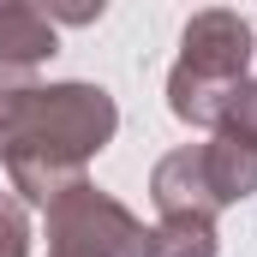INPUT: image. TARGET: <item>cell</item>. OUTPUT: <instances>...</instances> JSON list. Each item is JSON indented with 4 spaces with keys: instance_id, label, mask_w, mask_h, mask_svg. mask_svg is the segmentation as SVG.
I'll list each match as a JSON object with an SVG mask.
<instances>
[{
    "instance_id": "1",
    "label": "cell",
    "mask_w": 257,
    "mask_h": 257,
    "mask_svg": "<svg viewBox=\"0 0 257 257\" xmlns=\"http://www.w3.org/2000/svg\"><path fill=\"white\" fill-rule=\"evenodd\" d=\"M120 132V108L102 84H42L24 108V120L12 126L0 162H6V180L18 203H36V209H54L66 192L90 186L84 168L114 144Z\"/></svg>"
},
{
    "instance_id": "2",
    "label": "cell",
    "mask_w": 257,
    "mask_h": 257,
    "mask_svg": "<svg viewBox=\"0 0 257 257\" xmlns=\"http://www.w3.org/2000/svg\"><path fill=\"white\" fill-rule=\"evenodd\" d=\"M257 54L251 24L227 6H209V12H192L186 30H180V60L168 72V108L174 120L186 126H221L233 90L245 84Z\"/></svg>"
},
{
    "instance_id": "3",
    "label": "cell",
    "mask_w": 257,
    "mask_h": 257,
    "mask_svg": "<svg viewBox=\"0 0 257 257\" xmlns=\"http://www.w3.org/2000/svg\"><path fill=\"white\" fill-rule=\"evenodd\" d=\"M48 215V257H144V221L132 215L120 197L78 186L66 192Z\"/></svg>"
},
{
    "instance_id": "4",
    "label": "cell",
    "mask_w": 257,
    "mask_h": 257,
    "mask_svg": "<svg viewBox=\"0 0 257 257\" xmlns=\"http://www.w3.org/2000/svg\"><path fill=\"white\" fill-rule=\"evenodd\" d=\"M150 197L162 215H192V221H215L221 203L209 192V168H203V144H180L150 168Z\"/></svg>"
},
{
    "instance_id": "5",
    "label": "cell",
    "mask_w": 257,
    "mask_h": 257,
    "mask_svg": "<svg viewBox=\"0 0 257 257\" xmlns=\"http://www.w3.org/2000/svg\"><path fill=\"white\" fill-rule=\"evenodd\" d=\"M54 48H60V30L48 24L42 6H24V0H6V6H0V66L36 72Z\"/></svg>"
},
{
    "instance_id": "6",
    "label": "cell",
    "mask_w": 257,
    "mask_h": 257,
    "mask_svg": "<svg viewBox=\"0 0 257 257\" xmlns=\"http://www.w3.org/2000/svg\"><path fill=\"white\" fill-rule=\"evenodd\" d=\"M203 168H209V192H215L221 209H233V203H245L257 192V150L221 138V132L203 144Z\"/></svg>"
},
{
    "instance_id": "7",
    "label": "cell",
    "mask_w": 257,
    "mask_h": 257,
    "mask_svg": "<svg viewBox=\"0 0 257 257\" xmlns=\"http://www.w3.org/2000/svg\"><path fill=\"white\" fill-rule=\"evenodd\" d=\"M221 233L215 221H192V215H162L144 233V257H215Z\"/></svg>"
},
{
    "instance_id": "8",
    "label": "cell",
    "mask_w": 257,
    "mask_h": 257,
    "mask_svg": "<svg viewBox=\"0 0 257 257\" xmlns=\"http://www.w3.org/2000/svg\"><path fill=\"white\" fill-rule=\"evenodd\" d=\"M42 84H36V72H24V66H0V150H6V138L12 126L24 120V108H30V96H36Z\"/></svg>"
},
{
    "instance_id": "9",
    "label": "cell",
    "mask_w": 257,
    "mask_h": 257,
    "mask_svg": "<svg viewBox=\"0 0 257 257\" xmlns=\"http://www.w3.org/2000/svg\"><path fill=\"white\" fill-rule=\"evenodd\" d=\"M221 138H233V144H245L257 150V78H245L239 90H233V102H227V114H221Z\"/></svg>"
},
{
    "instance_id": "10",
    "label": "cell",
    "mask_w": 257,
    "mask_h": 257,
    "mask_svg": "<svg viewBox=\"0 0 257 257\" xmlns=\"http://www.w3.org/2000/svg\"><path fill=\"white\" fill-rule=\"evenodd\" d=\"M0 257H30V215L12 192H0Z\"/></svg>"
}]
</instances>
